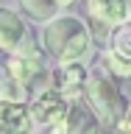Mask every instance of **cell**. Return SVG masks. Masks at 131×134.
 I'll list each match as a JSON object with an SVG mask.
<instances>
[{"mask_svg": "<svg viewBox=\"0 0 131 134\" xmlns=\"http://www.w3.org/2000/svg\"><path fill=\"white\" fill-rule=\"evenodd\" d=\"M42 42L56 62H81L92 50V31L81 17L61 14L45 25Z\"/></svg>", "mask_w": 131, "mask_h": 134, "instance_id": "cell-1", "label": "cell"}, {"mask_svg": "<svg viewBox=\"0 0 131 134\" xmlns=\"http://www.w3.org/2000/svg\"><path fill=\"white\" fill-rule=\"evenodd\" d=\"M25 36H28V25L22 23V17L14 14L11 8H0V50L14 53Z\"/></svg>", "mask_w": 131, "mask_h": 134, "instance_id": "cell-8", "label": "cell"}, {"mask_svg": "<svg viewBox=\"0 0 131 134\" xmlns=\"http://www.w3.org/2000/svg\"><path fill=\"white\" fill-rule=\"evenodd\" d=\"M56 3H59V6H73L75 0H56Z\"/></svg>", "mask_w": 131, "mask_h": 134, "instance_id": "cell-14", "label": "cell"}, {"mask_svg": "<svg viewBox=\"0 0 131 134\" xmlns=\"http://www.w3.org/2000/svg\"><path fill=\"white\" fill-rule=\"evenodd\" d=\"M28 98V87L22 81H17L8 75L6 81H0V100H8V103H25Z\"/></svg>", "mask_w": 131, "mask_h": 134, "instance_id": "cell-11", "label": "cell"}, {"mask_svg": "<svg viewBox=\"0 0 131 134\" xmlns=\"http://www.w3.org/2000/svg\"><path fill=\"white\" fill-rule=\"evenodd\" d=\"M42 59L45 56H14L8 62V75L17 78V81H22L25 87H31L42 75Z\"/></svg>", "mask_w": 131, "mask_h": 134, "instance_id": "cell-9", "label": "cell"}, {"mask_svg": "<svg viewBox=\"0 0 131 134\" xmlns=\"http://www.w3.org/2000/svg\"><path fill=\"white\" fill-rule=\"evenodd\" d=\"M87 14L95 25L112 31L131 17V0H87Z\"/></svg>", "mask_w": 131, "mask_h": 134, "instance_id": "cell-5", "label": "cell"}, {"mask_svg": "<svg viewBox=\"0 0 131 134\" xmlns=\"http://www.w3.org/2000/svg\"><path fill=\"white\" fill-rule=\"evenodd\" d=\"M67 103L70 100L59 92V87H45L33 95V103H31V117L36 126H56L67 112Z\"/></svg>", "mask_w": 131, "mask_h": 134, "instance_id": "cell-4", "label": "cell"}, {"mask_svg": "<svg viewBox=\"0 0 131 134\" xmlns=\"http://www.w3.org/2000/svg\"><path fill=\"white\" fill-rule=\"evenodd\" d=\"M117 131H120V134H131V106H128V112L123 115V120H120V126H117Z\"/></svg>", "mask_w": 131, "mask_h": 134, "instance_id": "cell-12", "label": "cell"}, {"mask_svg": "<svg viewBox=\"0 0 131 134\" xmlns=\"http://www.w3.org/2000/svg\"><path fill=\"white\" fill-rule=\"evenodd\" d=\"M20 3H22V11L31 20H53L59 8L56 0H20Z\"/></svg>", "mask_w": 131, "mask_h": 134, "instance_id": "cell-10", "label": "cell"}, {"mask_svg": "<svg viewBox=\"0 0 131 134\" xmlns=\"http://www.w3.org/2000/svg\"><path fill=\"white\" fill-rule=\"evenodd\" d=\"M84 98L87 103L92 106V112L98 115V120L106 126L109 131L120 126L123 115L128 112V98H126V92L120 90V84L115 81V75L112 73H89L87 78V87H84Z\"/></svg>", "mask_w": 131, "mask_h": 134, "instance_id": "cell-2", "label": "cell"}, {"mask_svg": "<svg viewBox=\"0 0 131 134\" xmlns=\"http://www.w3.org/2000/svg\"><path fill=\"white\" fill-rule=\"evenodd\" d=\"M89 134H109V129H106V126H103V123H100V126H95V129H92Z\"/></svg>", "mask_w": 131, "mask_h": 134, "instance_id": "cell-13", "label": "cell"}, {"mask_svg": "<svg viewBox=\"0 0 131 134\" xmlns=\"http://www.w3.org/2000/svg\"><path fill=\"white\" fill-rule=\"evenodd\" d=\"M33 117L25 103H8L0 100V134H31Z\"/></svg>", "mask_w": 131, "mask_h": 134, "instance_id": "cell-7", "label": "cell"}, {"mask_svg": "<svg viewBox=\"0 0 131 134\" xmlns=\"http://www.w3.org/2000/svg\"><path fill=\"white\" fill-rule=\"evenodd\" d=\"M87 78H89V70L81 62H59V70L53 73V84L67 100H75L84 95Z\"/></svg>", "mask_w": 131, "mask_h": 134, "instance_id": "cell-6", "label": "cell"}, {"mask_svg": "<svg viewBox=\"0 0 131 134\" xmlns=\"http://www.w3.org/2000/svg\"><path fill=\"white\" fill-rule=\"evenodd\" d=\"M106 70L120 78L131 75V17L112 28L109 48H106Z\"/></svg>", "mask_w": 131, "mask_h": 134, "instance_id": "cell-3", "label": "cell"}]
</instances>
